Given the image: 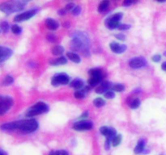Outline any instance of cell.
Here are the masks:
<instances>
[{"label": "cell", "instance_id": "obj_31", "mask_svg": "<svg viewBox=\"0 0 166 155\" xmlns=\"http://www.w3.org/2000/svg\"><path fill=\"white\" fill-rule=\"evenodd\" d=\"M122 18V13H116V14L113 15L112 16L110 17L109 19H111V20H114V21H117V22H119L121 19Z\"/></svg>", "mask_w": 166, "mask_h": 155}, {"label": "cell", "instance_id": "obj_43", "mask_svg": "<svg viewBox=\"0 0 166 155\" xmlns=\"http://www.w3.org/2000/svg\"><path fill=\"white\" fill-rule=\"evenodd\" d=\"M59 14L61 15V16H64V15H66V10H60V11H59Z\"/></svg>", "mask_w": 166, "mask_h": 155}, {"label": "cell", "instance_id": "obj_29", "mask_svg": "<svg viewBox=\"0 0 166 155\" xmlns=\"http://www.w3.org/2000/svg\"><path fill=\"white\" fill-rule=\"evenodd\" d=\"M124 89H125V87L122 84H115L114 86H112V91H114V92H123Z\"/></svg>", "mask_w": 166, "mask_h": 155}, {"label": "cell", "instance_id": "obj_22", "mask_svg": "<svg viewBox=\"0 0 166 155\" xmlns=\"http://www.w3.org/2000/svg\"><path fill=\"white\" fill-rule=\"evenodd\" d=\"M140 105V100L138 98H135L134 100H132L129 103V106L130 107V108H132V109H136V108H138Z\"/></svg>", "mask_w": 166, "mask_h": 155}, {"label": "cell", "instance_id": "obj_6", "mask_svg": "<svg viewBox=\"0 0 166 155\" xmlns=\"http://www.w3.org/2000/svg\"><path fill=\"white\" fill-rule=\"evenodd\" d=\"M13 104V100L11 97H1V102H0V114H3L8 111Z\"/></svg>", "mask_w": 166, "mask_h": 155}, {"label": "cell", "instance_id": "obj_26", "mask_svg": "<svg viewBox=\"0 0 166 155\" xmlns=\"http://www.w3.org/2000/svg\"><path fill=\"white\" fill-rule=\"evenodd\" d=\"M89 75L90 76H102V70L101 69H92L89 70Z\"/></svg>", "mask_w": 166, "mask_h": 155}, {"label": "cell", "instance_id": "obj_5", "mask_svg": "<svg viewBox=\"0 0 166 155\" xmlns=\"http://www.w3.org/2000/svg\"><path fill=\"white\" fill-rule=\"evenodd\" d=\"M70 82V77L66 74H58L54 75L52 80H51V84L54 86H59V85H66Z\"/></svg>", "mask_w": 166, "mask_h": 155}, {"label": "cell", "instance_id": "obj_7", "mask_svg": "<svg viewBox=\"0 0 166 155\" xmlns=\"http://www.w3.org/2000/svg\"><path fill=\"white\" fill-rule=\"evenodd\" d=\"M37 11L36 9H33V10H29V11H25V12L21 13V14L17 15L14 18L15 21L16 22H22L24 20H28L33 16H34L37 13Z\"/></svg>", "mask_w": 166, "mask_h": 155}, {"label": "cell", "instance_id": "obj_19", "mask_svg": "<svg viewBox=\"0 0 166 155\" xmlns=\"http://www.w3.org/2000/svg\"><path fill=\"white\" fill-rule=\"evenodd\" d=\"M67 62V60L65 57H60L59 58H56L54 60L50 61V64L53 65V66H59V65H64Z\"/></svg>", "mask_w": 166, "mask_h": 155}, {"label": "cell", "instance_id": "obj_15", "mask_svg": "<svg viewBox=\"0 0 166 155\" xmlns=\"http://www.w3.org/2000/svg\"><path fill=\"white\" fill-rule=\"evenodd\" d=\"M102 80V76H90L88 79V84L90 86H96L101 83Z\"/></svg>", "mask_w": 166, "mask_h": 155}, {"label": "cell", "instance_id": "obj_20", "mask_svg": "<svg viewBox=\"0 0 166 155\" xmlns=\"http://www.w3.org/2000/svg\"><path fill=\"white\" fill-rule=\"evenodd\" d=\"M52 53L55 56H59V55H61L64 52V49L61 46V45H55L54 47L52 48Z\"/></svg>", "mask_w": 166, "mask_h": 155}, {"label": "cell", "instance_id": "obj_23", "mask_svg": "<svg viewBox=\"0 0 166 155\" xmlns=\"http://www.w3.org/2000/svg\"><path fill=\"white\" fill-rule=\"evenodd\" d=\"M109 5H110V2L109 1H102L98 7V11L99 12H103V11H105L107 9Z\"/></svg>", "mask_w": 166, "mask_h": 155}, {"label": "cell", "instance_id": "obj_27", "mask_svg": "<svg viewBox=\"0 0 166 155\" xmlns=\"http://www.w3.org/2000/svg\"><path fill=\"white\" fill-rule=\"evenodd\" d=\"M9 28H10V26H9V24L7 21H3V22L1 23V26H0V28H1V31H2V32L3 33H6V32H7L9 30Z\"/></svg>", "mask_w": 166, "mask_h": 155}, {"label": "cell", "instance_id": "obj_12", "mask_svg": "<svg viewBox=\"0 0 166 155\" xmlns=\"http://www.w3.org/2000/svg\"><path fill=\"white\" fill-rule=\"evenodd\" d=\"M2 130L3 131H11L15 130L16 128H19V121L11 122V123H6L1 126Z\"/></svg>", "mask_w": 166, "mask_h": 155}, {"label": "cell", "instance_id": "obj_13", "mask_svg": "<svg viewBox=\"0 0 166 155\" xmlns=\"http://www.w3.org/2000/svg\"><path fill=\"white\" fill-rule=\"evenodd\" d=\"M112 86H111V83H108V82H104L102 83L100 86L96 88V92L98 93V94H104L106 92V91H110V89H112Z\"/></svg>", "mask_w": 166, "mask_h": 155}, {"label": "cell", "instance_id": "obj_14", "mask_svg": "<svg viewBox=\"0 0 166 155\" xmlns=\"http://www.w3.org/2000/svg\"><path fill=\"white\" fill-rule=\"evenodd\" d=\"M45 24H46V27L50 29V30L54 31L58 29L59 28V23L57 22L56 20H54L53 19H47L45 20Z\"/></svg>", "mask_w": 166, "mask_h": 155}, {"label": "cell", "instance_id": "obj_42", "mask_svg": "<svg viewBox=\"0 0 166 155\" xmlns=\"http://www.w3.org/2000/svg\"><path fill=\"white\" fill-rule=\"evenodd\" d=\"M133 2H131V1H125V2H123V5L125 6H130V4H132Z\"/></svg>", "mask_w": 166, "mask_h": 155}, {"label": "cell", "instance_id": "obj_47", "mask_svg": "<svg viewBox=\"0 0 166 155\" xmlns=\"http://www.w3.org/2000/svg\"><path fill=\"white\" fill-rule=\"evenodd\" d=\"M1 155H6V154L3 152V150H1Z\"/></svg>", "mask_w": 166, "mask_h": 155}, {"label": "cell", "instance_id": "obj_24", "mask_svg": "<svg viewBox=\"0 0 166 155\" xmlns=\"http://www.w3.org/2000/svg\"><path fill=\"white\" fill-rule=\"evenodd\" d=\"M93 103L96 108H102L105 104V101L102 98H96L93 100Z\"/></svg>", "mask_w": 166, "mask_h": 155}, {"label": "cell", "instance_id": "obj_11", "mask_svg": "<svg viewBox=\"0 0 166 155\" xmlns=\"http://www.w3.org/2000/svg\"><path fill=\"white\" fill-rule=\"evenodd\" d=\"M12 50L10 49L9 48L7 47H3V46H1V57H0V61L1 62H3V61L8 59L11 55H12Z\"/></svg>", "mask_w": 166, "mask_h": 155}, {"label": "cell", "instance_id": "obj_48", "mask_svg": "<svg viewBox=\"0 0 166 155\" xmlns=\"http://www.w3.org/2000/svg\"><path fill=\"white\" fill-rule=\"evenodd\" d=\"M164 55H165L166 57V51H165V53H164Z\"/></svg>", "mask_w": 166, "mask_h": 155}, {"label": "cell", "instance_id": "obj_4", "mask_svg": "<svg viewBox=\"0 0 166 155\" xmlns=\"http://www.w3.org/2000/svg\"><path fill=\"white\" fill-rule=\"evenodd\" d=\"M49 110L48 105L43 102H38L35 105H33L31 108L28 109V111L26 113V116L28 117H32V116H37L42 114L44 112H47Z\"/></svg>", "mask_w": 166, "mask_h": 155}, {"label": "cell", "instance_id": "obj_36", "mask_svg": "<svg viewBox=\"0 0 166 155\" xmlns=\"http://www.w3.org/2000/svg\"><path fill=\"white\" fill-rule=\"evenodd\" d=\"M56 39H57L56 36L53 33L49 34L48 36H47V40H48L49 41H50V42L56 41Z\"/></svg>", "mask_w": 166, "mask_h": 155}, {"label": "cell", "instance_id": "obj_28", "mask_svg": "<svg viewBox=\"0 0 166 155\" xmlns=\"http://www.w3.org/2000/svg\"><path fill=\"white\" fill-rule=\"evenodd\" d=\"M121 141H122V136L117 135L113 139V141H112L113 146H114V147L118 146V145L121 143Z\"/></svg>", "mask_w": 166, "mask_h": 155}, {"label": "cell", "instance_id": "obj_17", "mask_svg": "<svg viewBox=\"0 0 166 155\" xmlns=\"http://www.w3.org/2000/svg\"><path fill=\"white\" fill-rule=\"evenodd\" d=\"M67 58L70 59V61H73L75 63H79L80 61H81L79 56L77 53H72V52H68V53H67Z\"/></svg>", "mask_w": 166, "mask_h": 155}, {"label": "cell", "instance_id": "obj_45", "mask_svg": "<svg viewBox=\"0 0 166 155\" xmlns=\"http://www.w3.org/2000/svg\"><path fill=\"white\" fill-rule=\"evenodd\" d=\"M161 69L165 70V71H166V61L162 63V65H161Z\"/></svg>", "mask_w": 166, "mask_h": 155}, {"label": "cell", "instance_id": "obj_16", "mask_svg": "<svg viewBox=\"0 0 166 155\" xmlns=\"http://www.w3.org/2000/svg\"><path fill=\"white\" fill-rule=\"evenodd\" d=\"M84 81L81 80V79H79V78H76L70 83V86L74 87L75 89H76V90H78V91H79L84 86Z\"/></svg>", "mask_w": 166, "mask_h": 155}, {"label": "cell", "instance_id": "obj_40", "mask_svg": "<svg viewBox=\"0 0 166 155\" xmlns=\"http://www.w3.org/2000/svg\"><path fill=\"white\" fill-rule=\"evenodd\" d=\"M115 37L117 39L121 40V41H123V40H125V38H126V36L122 33H119V34H117V35H115Z\"/></svg>", "mask_w": 166, "mask_h": 155}, {"label": "cell", "instance_id": "obj_32", "mask_svg": "<svg viewBox=\"0 0 166 155\" xmlns=\"http://www.w3.org/2000/svg\"><path fill=\"white\" fill-rule=\"evenodd\" d=\"M75 97H76V99H78V100H81L83 98H84L85 94H84V92H83L82 90H79V91H76L75 92V94H74Z\"/></svg>", "mask_w": 166, "mask_h": 155}, {"label": "cell", "instance_id": "obj_18", "mask_svg": "<svg viewBox=\"0 0 166 155\" xmlns=\"http://www.w3.org/2000/svg\"><path fill=\"white\" fill-rule=\"evenodd\" d=\"M144 147H145V141L144 140H140L139 141L137 145L135 148V154H139L144 150Z\"/></svg>", "mask_w": 166, "mask_h": 155}, {"label": "cell", "instance_id": "obj_33", "mask_svg": "<svg viewBox=\"0 0 166 155\" xmlns=\"http://www.w3.org/2000/svg\"><path fill=\"white\" fill-rule=\"evenodd\" d=\"M110 128L109 127H106V126H103L100 128V132L102 133L103 136H105V137H107L108 134H109V132H110Z\"/></svg>", "mask_w": 166, "mask_h": 155}, {"label": "cell", "instance_id": "obj_30", "mask_svg": "<svg viewBox=\"0 0 166 155\" xmlns=\"http://www.w3.org/2000/svg\"><path fill=\"white\" fill-rule=\"evenodd\" d=\"M11 31L14 34H20L22 32V28H20V26L16 24H14L11 26Z\"/></svg>", "mask_w": 166, "mask_h": 155}, {"label": "cell", "instance_id": "obj_25", "mask_svg": "<svg viewBox=\"0 0 166 155\" xmlns=\"http://www.w3.org/2000/svg\"><path fill=\"white\" fill-rule=\"evenodd\" d=\"M13 82H14V78L11 77V75H7L3 81V86H9V85L12 84Z\"/></svg>", "mask_w": 166, "mask_h": 155}, {"label": "cell", "instance_id": "obj_34", "mask_svg": "<svg viewBox=\"0 0 166 155\" xmlns=\"http://www.w3.org/2000/svg\"><path fill=\"white\" fill-rule=\"evenodd\" d=\"M104 97L107 98V99H113L115 97V94L113 91L110 90V91H108L104 93Z\"/></svg>", "mask_w": 166, "mask_h": 155}, {"label": "cell", "instance_id": "obj_2", "mask_svg": "<svg viewBox=\"0 0 166 155\" xmlns=\"http://www.w3.org/2000/svg\"><path fill=\"white\" fill-rule=\"evenodd\" d=\"M26 4H27V2H24V1H14V2H9V3H3L1 4L0 9L1 11L7 14H11L15 11H21L22 9H24Z\"/></svg>", "mask_w": 166, "mask_h": 155}, {"label": "cell", "instance_id": "obj_37", "mask_svg": "<svg viewBox=\"0 0 166 155\" xmlns=\"http://www.w3.org/2000/svg\"><path fill=\"white\" fill-rule=\"evenodd\" d=\"M75 7H76L75 4L73 3H70L65 7V9H66V11H72Z\"/></svg>", "mask_w": 166, "mask_h": 155}, {"label": "cell", "instance_id": "obj_3", "mask_svg": "<svg viewBox=\"0 0 166 155\" xmlns=\"http://www.w3.org/2000/svg\"><path fill=\"white\" fill-rule=\"evenodd\" d=\"M38 128V123L36 120L31 119L27 120L19 121V128L21 132L24 133H31L35 132Z\"/></svg>", "mask_w": 166, "mask_h": 155}, {"label": "cell", "instance_id": "obj_9", "mask_svg": "<svg viewBox=\"0 0 166 155\" xmlns=\"http://www.w3.org/2000/svg\"><path fill=\"white\" fill-rule=\"evenodd\" d=\"M93 126V122L83 120V121L76 122L73 125V128L76 131H84L91 129Z\"/></svg>", "mask_w": 166, "mask_h": 155}, {"label": "cell", "instance_id": "obj_39", "mask_svg": "<svg viewBox=\"0 0 166 155\" xmlns=\"http://www.w3.org/2000/svg\"><path fill=\"white\" fill-rule=\"evenodd\" d=\"M161 55H154L153 57H152V60L154 62H159V61H161Z\"/></svg>", "mask_w": 166, "mask_h": 155}, {"label": "cell", "instance_id": "obj_41", "mask_svg": "<svg viewBox=\"0 0 166 155\" xmlns=\"http://www.w3.org/2000/svg\"><path fill=\"white\" fill-rule=\"evenodd\" d=\"M49 155H61V151H51Z\"/></svg>", "mask_w": 166, "mask_h": 155}, {"label": "cell", "instance_id": "obj_44", "mask_svg": "<svg viewBox=\"0 0 166 155\" xmlns=\"http://www.w3.org/2000/svg\"><path fill=\"white\" fill-rule=\"evenodd\" d=\"M87 116H88V112H87V111H85L84 113L82 114L80 117H81V118H85V117H87Z\"/></svg>", "mask_w": 166, "mask_h": 155}, {"label": "cell", "instance_id": "obj_8", "mask_svg": "<svg viewBox=\"0 0 166 155\" xmlns=\"http://www.w3.org/2000/svg\"><path fill=\"white\" fill-rule=\"evenodd\" d=\"M146 65L147 61L144 58H134L129 61V66L133 69H140Z\"/></svg>", "mask_w": 166, "mask_h": 155}, {"label": "cell", "instance_id": "obj_35", "mask_svg": "<svg viewBox=\"0 0 166 155\" xmlns=\"http://www.w3.org/2000/svg\"><path fill=\"white\" fill-rule=\"evenodd\" d=\"M81 12V7L79 6H76V7L72 10V14L74 16H78Z\"/></svg>", "mask_w": 166, "mask_h": 155}, {"label": "cell", "instance_id": "obj_10", "mask_svg": "<svg viewBox=\"0 0 166 155\" xmlns=\"http://www.w3.org/2000/svg\"><path fill=\"white\" fill-rule=\"evenodd\" d=\"M110 49L115 53H122L127 50V46L125 44H120L116 42H112L110 44Z\"/></svg>", "mask_w": 166, "mask_h": 155}, {"label": "cell", "instance_id": "obj_1", "mask_svg": "<svg viewBox=\"0 0 166 155\" xmlns=\"http://www.w3.org/2000/svg\"><path fill=\"white\" fill-rule=\"evenodd\" d=\"M71 45L74 49L81 51L84 54L88 55L89 53V40L87 35L81 32H76L71 40Z\"/></svg>", "mask_w": 166, "mask_h": 155}, {"label": "cell", "instance_id": "obj_46", "mask_svg": "<svg viewBox=\"0 0 166 155\" xmlns=\"http://www.w3.org/2000/svg\"><path fill=\"white\" fill-rule=\"evenodd\" d=\"M61 155H69L68 154V153L66 151V150H62L61 151Z\"/></svg>", "mask_w": 166, "mask_h": 155}, {"label": "cell", "instance_id": "obj_38", "mask_svg": "<svg viewBox=\"0 0 166 155\" xmlns=\"http://www.w3.org/2000/svg\"><path fill=\"white\" fill-rule=\"evenodd\" d=\"M130 28V26L129 24H120L118 29H119V30H128Z\"/></svg>", "mask_w": 166, "mask_h": 155}, {"label": "cell", "instance_id": "obj_21", "mask_svg": "<svg viewBox=\"0 0 166 155\" xmlns=\"http://www.w3.org/2000/svg\"><path fill=\"white\" fill-rule=\"evenodd\" d=\"M107 27L110 29H114V28H118L119 27V22L114 21V20H111V19H108L107 22H106Z\"/></svg>", "mask_w": 166, "mask_h": 155}]
</instances>
